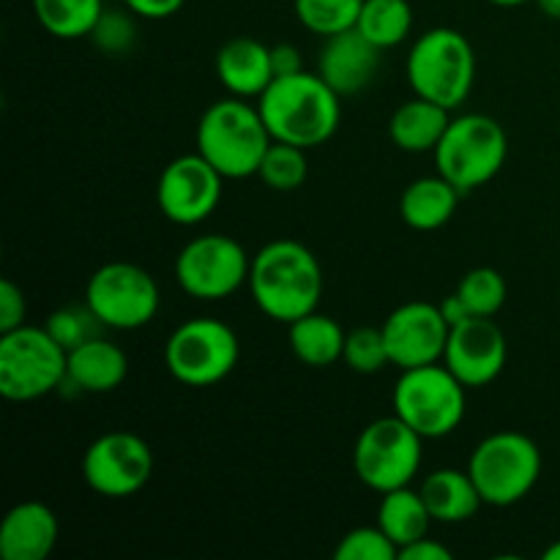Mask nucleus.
<instances>
[{
  "label": "nucleus",
  "instance_id": "obj_1",
  "mask_svg": "<svg viewBox=\"0 0 560 560\" xmlns=\"http://www.w3.org/2000/svg\"><path fill=\"white\" fill-rule=\"evenodd\" d=\"M339 93L312 71L290 77H273L271 85L260 93L257 107L273 140L299 148H317L334 137L342 118Z\"/></svg>",
  "mask_w": 560,
  "mask_h": 560
},
{
  "label": "nucleus",
  "instance_id": "obj_2",
  "mask_svg": "<svg viewBox=\"0 0 560 560\" xmlns=\"http://www.w3.org/2000/svg\"><path fill=\"white\" fill-rule=\"evenodd\" d=\"M249 293L257 310L277 323H293L315 312L323 295L315 252L290 238L266 244L252 257Z\"/></svg>",
  "mask_w": 560,
  "mask_h": 560
},
{
  "label": "nucleus",
  "instance_id": "obj_3",
  "mask_svg": "<svg viewBox=\"0 0 560 560\" xmlns=\"http://www.w3.org/2000/svg\"><path fill=\"white\" fill-rule=\"evenodd\" d=\"M271 142L260 107L241 96L213 102L197 124V153L233 180L257 175Z\"/></svg>",
  "mask_w": 560,
  "mask_h": 560
},
{
  "label": "nucleus",
  "instance_id": "obj_4",
  "mask_svg": "<svg viewBox=\"0 0 560 560\" xmlns=\"http://www.w3.org/2000/svg\"><path fill=\"white\" fill-rule=\"evenodd\" d=\"M405 74L416 96L457 109L474 91L476 52L454 27H432L410 47Z\"/></svg>",
  "mask_w": 560,
  "mask_h": 560
},
{
  "label": "nucleus",
  "instance_id": "obj_5",
  "mask_svg": "<svg viewBox=\"0 0 560 560\" xmlns=\"http://www.w3.org/2000/svg\"><path fill=\"white\" fill-rule=\"evenodd\" d=\"M438 173L452 180L463 195L490 184L509 156V137L495 118L465 113L452 118L435 151Z\"/></svg>",
  "mask_w": 560,
  "mask_h": 560
},
{
  "label": "nucleus",
  "instance_id": "obj_6",
  "mask_svg": "<svg viewBox=\"0 0 560 560\" xmlns=\"http://www.w3.org/2000/svg\"><path fill=\"white\" fill-rule=\"evenodd\" d=\"M468 388L446 364H424L402 370L394 386V413L413 427L424 441L446 438L463 424L468 408Z\"/></svg>",
  "mask_w": 560,
  "mask_h": 560
},
{
  "label": "nucleus",
  "instance_id": "obj_7",
  "mask_svg": "<svg viewBox=\"0 0 560 560\" xmlns=\"http://www.w3.org/2000/svg\"><path fill=\"white\" fill-rule=\"evenodd\" d=\"M468 474L487 506H514L528 498L539 481L541 452L523 432H492L470 454Z\"/></svg>",
  "mask_w": 560,
  "mask_h": 560
},
{
  "label": "nucleus",
  "instance_id": "obj_8",
  "mask_svg": "<svg viewBox=\"0 0 560 560\" xmlns=\"http://www.w3.org/2000/svg\"><path fill=\"white\" fill-rule=\"evenodd\" d=\"M69 372V353L47 328L20 326L0 334V394L11 402H33L58 392Z\"/></svg>",
  "mask_w": 560,
  "mask_h": 560
},
{
  "label": "nucleus",
  "instance_id": "obj_9",
  "mask_svg": "<svg viewBox=\"0 0 560 560\" xmlns=\"http://www.w3.org/2000/svg\"><path fill=\"white\" fill-rule=\"evenodd\" d=\"M241 359V342L219 317H189L170 334L164 366L178 383L208 388L222 383Z\"/></svg>",
  "mask_w": 560,
  "mask_h": 560
},
{
  "label": "nucleus",
  "instance_id": "obj_10",
  "mask_svg": "<svg viewBox=\"0 0 560 560\" xmlns=\"http://www.w3.org/2000/svg\"><path fill=\"white\" fill-rule=\"evenodd\" d=\"M424 459V438L397 413L375 419L361 430L353 448V468L361 485L375 492L410 487Z\"/></svg>",
  "mask_w": 560,
  "mask_h": 560
},
{
  "label": "nucleus",
  "instance_id": "obj_11",
  "mask_svg": "<svg viewBox=\"0 0 560 560\" xmlns=\"http://www.w3.org/2000/svg\"><path fill=\"white\" fill-rule=\"evenodd\" d=\"M252 257L235 238L208 233L191 238L175 257L180 290L197 301H224L249 284Z\"/></svg>",
  "mask_w": 560,
  "mask_h": 560
},
{
  "label": "nucleus",
  "instance_id": "obj_12",
  "mask_svg": "<svg viewBox=\"0 0 560 560\" xmlns=\"http://www.w3.org/2000/svg\"><path fill=\"white\" fill-rule=\"evenodd\" d=\"M85 304L104 328L135 331L156 317L162 293L151 273L135 262H107L85 288Z\"/></svg>",
  "mask_w": 560,
  "mask_h": 560
},
{
  "label": "nucleus",
  "instance_id": "obj_13",
  "mask_svg": "<svg viewBox=\"0 0 560 560\" xmlns=\"http://www.w3.org/2000/svg\"><path fill=\"white\" fill-rule=\"evenodd\" d=\"M151 446L135 432L115 430L96 438L82 454V479L102 498H131L153 476Z\"/></svg>",
  "mask_w": 560,
  "mask_h": 560
},
{
  "label": "nucleus",
  "instance_id": "obj_14",
  "mask_svg": "<svg viewBox=\"0 0 560 560\" xmlns=\"http://www.w3.org/2000/svg\"><path fill=\"white\" fill-rule=\"evenodd\" d=\"M224 175L200 153L173 159L159 175V211L180 228H191L211 217L222 202Z\"/></svg>",
  "mask_w": 560,
  "mask_h": 560
},
{
  "label": "nucleus",
  "instance_id": "obj_15",
  "mask_svg": "<svg viewBox=\"0 0 560 560\" xmlns=\"http://www.w3.org/2000/svg\"><path fill=\"white\" fill-rule=\"evenodd\" d=\"M381 328L392 364L399 370L443 361L448 334H452L441 306L430 304V301H408V304L397 306Z\"/></svg>",
  "mask_w": 560,
  "mask_h": 560
},
{
  "label": "nucleus",
  "instance_id": "obj_16",
  "mask_svg": "<svg viewBox=\"0 0 560 560\" xmlns=\"http://www.w3.org/2000/svg\"><path fill=\"white\" fill-rule=\"evenodd\" d=\"M509 342L503 328L492 317H468L448 334L443 364L459 377L465 388H485L503 372Z\"/></svg>",
  "mask_w": 560,
  "mask_h": 560
},
{
  "label": "nucleus",
  "instance_id": "obj_17",
  "mask_svg": "<svg viewBox=\"0 0 560 560\" xmlns=\"http://www.w3.org/2000/svg\"><path fill=\"white\" fill-rule=\"evenodd\" d=\"M381 47L370 42L359 27L334 33L323 42L317 55V74L339 93L353 96L361 93L381 69Z\"/></svg>",
  "mask_w": 560,
  "mask_h": 560
},
{
  "label": "nucleus",
  "instance_id": "obj_18",
  "mask_svg": "<svg viewBox=\"0 0 560 560\" xmlns=\"http://www.w3.org/2000/svg\"><path fill=\"white\" fill-rule=\"evenodd\" d=\"M60 525L52 509L42 501H22L5 512L0 523V558L47 560L58 545Z\"/></svg>",
  "mask_w": 560,
  "mask_h": 560
},
{
  "label": "nucleus",
  "instance_id": "obj_19",
  "mask_svg": "<svg viewBox=\"0 0 560 560\" xmlns=\"http://www.w3.org/2000/svg\"><path fill=\"white\" fill-rule=\"evenodd\" d=\"M217 77L233 96L260 98L273 82L271 47L252 36H235L217 52Z\"/></svg>",
  "mask_w": 560,
  "mask_h": 560
},
{
  "label": "nucleus",
  "instance_id": "obj_20",
  "mask_svg": "<svg viewBox=\"0 0 560 560\" xmlns=\"http://www.w3.org/2000/svg\"><path fill=\"white\" fill-rule=\"evenodd\" d=\"M129 375V359L115 342L93 337L80 348L69 350V372L66 383L85 394H109ZM63 383V386H66Z\"/></svg>",
  "mask_w": 560,
  "mask_h": 560
},
{
  "label": "nucleus",
  "instance_id": "obj_21",
  "mask_svg": "<svg viewBox=\"0 0 560 560\" xmlns=\"http://www.w3.org/2000/svg\"><path fill=\"white\" fill-rule=\"evenodd\" d=\"M427 509L432 514V523L454 525L476 517L481 509V492L468 470L441 468L427 476L419 487Z\"/></svg>",
  "mask_w": 560,
  "mask_h": 560
},
{
  "label": "nucleus",
  "instance_id": "obj_22",
  "mask_svg": "<svg viewBox=\"0 0 560 560\" xmlns=\"http://www.w3.org/2000/svg\"><path fill=\"white\" fill-rule=\"evenodd\" d=\"M448 113L452 109L441 107L430 98L416 96L405 102L402 107L394 109L392 120H388V135H392L394 145L408 153L435 151L438 142L446 135L448 124H452Z\"/></svg>",
  "mask_w": 560,
  "mask_h": 560
},
{
  "label": "nucleus",
  "instance_id": "obj_23",
  "mask_svg": "<svg viewBox=\"0 0 560 560\" xmlns=\"http://www.w3.org/2000/svg\"><path fill=\"white\" fill-rule=\"evenodd\" d=\"M459 195L463 191L452 180L443 178L441 173L427 175V178H419L405 186L402 200H399V213H402L408 228L430 233V230L443 228L454 217Z\"/></svg>",
  "mask_w": 560,
  "mask_h": 560
},
{
  "label": "nucleus",
  "instance_id": "obj_24",
  "mask_svg": "<svg viewBox=\"0 0 560 560\" xmlns=\"http://www.w3.org/2000/svg\"><path fill=\"white\" fill-rule=\"evenodd\" d=\"M345 337H348V331L334 317L320 315L317 310L288 323L290 350L301 364L315 366V370L342 361Z\"/></svg>",
  "mask_w": 560,
  "mask_h": 560
},
{
  "label": "nucleus",
  "instance_id": "obj_25",
  "mask_svg": "<svg viewBox=\"0 0 560 560\" xmlns=\"http://www.w3.org/2000/svg\"><path fill=\"white\" fill-rule=\"evenodd\" d=\"M377 525L397 545V550H402L430 534L432 514L419 490L397 487L392 492H383L381 506H377Z\"/></svg>",
  "mask_w": 560,
  "mask_h": 560
},
{
  "label": "nucleus",
  "instance_id": "obj_26",
  "mask_svg": "<svg viewBox=\"0 0 560 560\" xmlns=\"http://www.w3.org/2000/svg\"><path fill=\"white\" fill-rule=\"evenodd\" d=\"M104 11V0H33V14L38 25L55 38H82L91 36L98 16Z\"/></svg>",
  "mask_w": 560,
  "mask_h": 560
},
{
  "label": "nucleus",
  "instance_id": "obj_27",
  "mask_svg": "<svg viewBox=\"0 0 560 560\" xmlns=\"http://www.w3.org/2000/svg\"><path fill=\"white\" fill-rule=\"evenodd\" d=\"M355 27L375 47H397L413 31V9L408 0H364Z\"/></svg>",
  "mask_w": 560,
  "mask_h": 560
},
{
  "label": "nucleus",
  "instance_id": "obj_28",
  "mask_svg": "<svg viewBox=\"0 0 560 560\" xmlns=\"http://www.w3.org/2000/svg\"><path fill=\"white\" fill-rule=\"evenodd\" d=\"M262 184L273 191H295L310 175V162H306V148L290 145V142L273 140L262 156L260 170H257Z\"/></svg>",
  "mask_w": 560,
  "mask_h": 560
},
{
  "label": "nucleus",
  "instance_id": "obj_29",
  "mask_svg": "<svg viewBox=\"0 0 560 560\" xmlns=\"http://www.w3.org/2000/svg\"><path fill=\"white\" fill-rule=\"evenodd\" d=\"M364 0H295L293 9L301 25L328 38L355 27Z\"/></svg>",
  "mask_w": 560,
  "mask_h": 560
},
{
  "label": "nucleus",
  "instance_id": "obj_30",
  "mask_svg": "<svg viewBox=\"0 0 560 560\" xmlns=\"http://www.w3.org/2000/svg\"><path fill=\"white\" fill-rule=\"evenodd\" d=\"M457 293L463 295V301L468 304V310L474 315L495 317L503 310V304H506L509 288L501 271H495L490 266H479L465 273Z\"/></svg>",
  "mask_w": 560,
  "mask_h": 560
},
{
  "label": "nucleus",
  "instance_id": "obj_31",
  "mask_svg": "<svg viewBox=\"0 0 560 560\" xmlns=\"http://www.w3.org/2000/svg\"><path fill=\"white\" fill-rule=\"evenodd\" d=\"M342 361L353 372H361V375H375V372L386 370L392 364V355H388L383 328L359 326L353 331H348Z\"/></svg>",
  "mask_w": 560,
  "mask_h": 560
},
{
  "label": "nucleus",
  "instance_id": "obj_32",
  "mask_svg": "<svg viewBox=\"0 0 560 560\" xmlns=\"http://www.w3.org/2000/svg\"><path fill=\"white\" fill-rule=\"evenodd\" d=\"M98 326H102V323H98V317L93 315V310L88 304L60 306V310H55L52 315L47 317V323H44V328L52 334V339L66 350V353L80 348L88 339L98 337Z\"/></svg>",
  "mask_w": 560,
  "mask_h": 560
},
{
  "label": "nucleus",
  "instance_id": "obj_33",
  "mask_svg": "<svg viewBox=\"0 0 560 560\" xmlns=\"http://www.w3.org/2000/svg\"><path fill=\"white\" fill-rule=\"evenodd\" d=\"M337 560H399V550L392 539L381 530V525H364V528H353L339 539Z\"/></svg>",
  "mask_w": 560,
  "mask_h": 560
},
{
  "label": "nucleus",
  "instance_id": "obj_34",
  "mask_svg": "<svg viewBox=\"0 0 560 560\" xmlns=\"http://www.w3.org/2000/svg\"><path fill=\"white\" fill-rule=\"evenodd\" d=\"M135 33L137 25L131 20L129 9H104L102 16H98L96 27L91 31L93 44H96L102 52L107 55H120L135 44Z\"/></svg>",
  "mask_w": 560,
  "mask_h": 560
},
{
  "label": "nucleus",
  "instance_id": "obj_35",
  "mask_svg": "<svg viewBox=\"0 0 560 560\" xmlns=\"http://www.w3.org/2000/svg\"><path fill=\"white\" fill-rule=\"evenodd\" d=\"M25 315L27 304L22 288L11 282V279H3L0 282V334L25 326Z\"/></svg>",
  "mask_w": 560,
  "mask_h": 560
},
{
  "label": "nucleus",
  "instance_id": "obj_36",
  "mask_svg": "<svg viewBox=\"0 0 560 560\" xmlns=\"http://www.w3.org/2000/svg\"><path fill=\"white\" fill-rule=\"evenodd\" d=\"M186 0H124L126 9L142 20H167L184 9Z\"/></svg>",
  "mask_w": 560,
  "mask_h": 560
},
{
  "label": "nucleus",
  "instance_id": "obj_37",
  "mask_svg": "<svg viewBox=\"0 0 560 560\" xmlns=\"http://www.w3.org/2000/svg\"><path fill=\"white\" fill-rule=\"evenodd\" d=\"M271 63L273 77H290L304 71V60H301V52L293 44H277V47H271Z\"/></svg>",
  "mask_w": 560,
  "mask_h": 560
},
{
  "label": "nucleus",
  "instance_id": "obj_38",
  "mask_svg": "<svg viewBox=\"0 0 560 560\" xmlns=\"http://www.w3.org/2000/svg\"><path fill=\"white\" fill-rule=\"evenodd\" d=\"M399 560H452V550H446L441 541L424 536V539L402 547V550H399Z\"/></svg>",
  "mask_w": 560,
  "mask_h": 560
},
{
  "label": "nucleus",
  "instance_id": "obj_39",
  "mask_svg": "<svg viewBox=\"0 0 560 560\" xmlns=\"http://www.w3.org/2000/svg\"><path fill=\"white\" fill-rule=\"evenodd\" d=\"M438 306H441L443 317H446V323L452 328L459 326V323H465V320H468V317H474V312L468 310V304H465L463 295H459V293L446 295V299H443Z\"/></svg>",
  "mask_w": 560,
  "mask_h": 560
},
{
  "label": "nucleus",
  "instance_id": "obj_40",
  "mask_svg": "<svg viewBox=\"0 0 560 560\" xmlns=\"http://www.w3.org/2000/svg\"><path fill=\"white\" fill-rule=\"evenodd\" d=\"M539 5L541 14H547L550 20H560V0H534Z\"/></svg>",
  "mask_w": 560,
  "mask_h": 560
},
{
  "label": "nucleus",
  "instance_id": "obj_41",
  "mask_svg": "<svg viewBox=\"0 0 560 560\" xmlns=\"http://www.w3.org/2000/svg\"><path fill=\"white\" fill-rule=\"evenodd\" d=\"M545 560H560V539L556 541V545H550L545 550V556H541Z\"/></svg>",
  "mask_w": 560,
  "mask_h": 560
},
{
  "label": "nucleus",
  "instance_id": "obj_42",
  "mask_svg": "<svg viewBox=\"0 0 560 560\" xmlns=\"http://www.w3.org/2000/svg\"><path fill=\"white\" fill-rule=\"evenodd\" d=\"M492 5H503V9H514V5L530 3V0H490Z\"/></svg>",
  "mask_w": 560,
  "mask_h": 560
}]
</instances>
